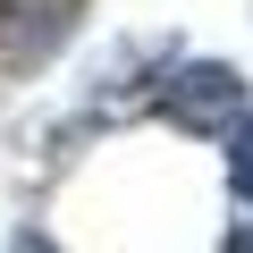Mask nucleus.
Masks as SVG:
<instances>
[{"label":"nucleus","instance_id":"1","mask_svg":"<svg viewBox=\"0 0 253 253\" xmlns=\"http://www.w3.org/2000/svg\"><path fill=\"white\" fill-rule=\"evenodd\" d=\"M245 110H253V84H245L236 59H169V68L152 76V118L177 126V135L219 144Z\"/></svg>","mask_w":253,"mask_h":253},{"label":"nucleus","instance_id":"2","mask_svg":"<svg viewBox=\"0 0 253 253\" xmlns=\"http://www.w3.org/2000/svg\"><path fill=\"white\" fill-rule=\"evenodd\" d=\"M84 17V0H0V51L9 68H42Z\"/></svg>","mask_w":253,"mask_h":253},{"label":"nucleus","instance_id":"3","mask_svg":"<svg viewBox=\"0 0 253 253\" xmlns=\"http://www.w3.org/2000/svg\"><path fill=\"white\" fill-rule=\"evenodd\" d=\"M219 169H228V194H236V211L253 219V110L219 135Z\"/></svg>","mask_w":253,"mask_h":253},{"label":"nucleus","instance_id":"5","mask_svg":"<svg viewBox=\"0 0 253 253\" xmlns=\"http://www.w3.org/2000/svg\"><path fill=\"white\" fill-rule=\"evenodd\" d=\"M211 253H253V219H236V228H228V236H219Z\"/></svg>","mask_w":253,"mask_h":253},{"label":"nucleus","instance_id":"4","mask_svg":"<svg viewBox=\"0 0 253 253\" xmlns=\"http://www.w3.org/2000/svg\"><path fill=\"white\" fill-rule=\"evenodd\" d=\"M9 253H59V245H51V228H34V219H26V228L9 236Z\"/></svg>","mask_w":253,"mask_h":253}]
</instances>
